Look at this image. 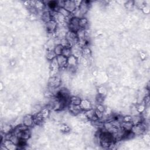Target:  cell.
Listing matches in <instances>:
<instances>
[{
	"label": "cell",
	"instance_id": "cell-26",
	"mask_svg": "<svg viewBox=\"0 0 150 150\" xmlns=\"http://www.w3.org/2000/svg\"><path fill=\"white\" fill-rule=\"evenodd\" d=\"M11 130H12L11 127L10 126H8V125L4 126L3 128V131L5 133V134H8V133H11Z\"/></svg>",
	"mask_w": 150,
	"mask_h": 150
},
{
	"label": "cell",
	"instance_id": "cell-22",
	"mask_svg": "<svg viewBox=\"0 0 150 150\" xmlns=\"http://www.w3.org/2000/svg\"><path fill=\"white\" fill-rule=\"evenodd\" d=\"M58 12L65 18L69 17L70 16V15L71 14V13H70L69 11H67L66 9H65L64 8H59Z\"/></svg>",
	"mask_w": 150,
	"mask_h": 150
},
{
	"label": "cell",
	"instance_id": "cell-13",
	"mask_svg": "<svg viewBox=\"0 0 150 150\" xmlns=\"http://www.w3.org/2000/svg\"><path fill=\"white\" fill-rule=\"evenodd\" d=\"M133 126V124L131 122L122 121L120 123L121 128L125 131H131Z\"/></svg>",
	"mask_w": 150,
	"mask_h": 150
},
{
	"label": "cell",
	"instance_id": "cell-6",
	"mask_svg": "<svg viewBox=\"0 0 150 150\" xmlns=\"http://www.w3.org/2000/svg\"><path fill=\"white\" fill-rule=\"evenodd\" d=\"M58 64L59 65V67H63L66 66H67V58L65 56H64L62 55H58L56 58Z\"/></svg>",
	"mask_w": 150,
	"mask_h": 150
},
{
	"label": "cell",
	"instance_id": "cell-21",
	"mask_svg": "<svg viewBox=\"0 0 150 150\" xmlns=\"http://www.w3.org/2000/svg\"><path fill=\"white\" fill-rule=\"evenodd\" d=\"M82 100L77 98V97H72L70 99V104H72L73 105H79L81 104Z\"/></svg>",
	"mask_w": 150,
	"mask_h": 150
},
{
	"label": "cell",
	"instance_id": "cell-15",
	"mask_svg": "<svg viewBox=\"0 0 150 150\" xmlns=\"http://www.w3.org/2000/svg\"><path fill=\"white\" fill-rule=\"evenodd\" d=\"M77 65V58L73 55H71L67 58V64L68 66L70 68H75Z\"/></svg>",
	"mask_w": 150,
	"mask_h": 150
},
{
	"label": "cell",
	"instance_id": "cell-1",
	"mask_svg": "<svg viewBox=\"0 0 150 150\" xmlns=\"http://www.w3.org/2000/svg\"><path fill=\"white\" fill-rule=\"evenodd\" d=\"M66 39L69 42L70 47H73L76 45L78 42V39L77 37L76 32L73 31H69L66 34Z\"/></svg>",
	"mask_w": 150,
	"mask_h": 150
},
{
	"label": "cell",
	"instance_id": "cell-4",
	"mask_svg": "<svg viewBox=\"0 0 150 150\" xmlns=\"http://www.w3.org/2000/svg\"><path fill=\"white\" fill-rule=\"evenodd\" d=\"M46 26L47 31L49 33L54 32L57 28V22L55 20H52L46 23Z\"/></svg>",
	"mask_w": 150,
	"mask_h": 150
},
{
	"label": "cell",
	"instance_id": "cell-17",
	"mask_svg": "<svg viewBox=\"0 0 150 150\" xmlns=\"http://www.w3.org/2000/svg\"><path fill=\"white\" fill-rule=\"evenodd\" d=\"M52 14L49 11H45L44 12L42 15V19L43 21H45L46 23L52 20Z\"/></svg>",
	"mask_w": 150,
	"mask_h": 150
},
{
	"label": "cell",
	"instance_id": "cell-11",
	"mask_svg": "<svg viewBox=\"0 0 150 150\" xmlns=\"http://www.w3.org/2000/svg\"><path fill=\"white\" fill-rule=\"evenodd\" d=\"M80 106L82 110H84V111H87L89 110H90L92 109V107L90 102L87 99L82 100Z\"/></svg>",
	"mask_w": 150,
	"mask_h": 150
},
{
	"label": "cell",
	"instance_id": "cell-29",
	"mask_svg": "<svg viewBox=\"0 0 150 150\" xmlns=\"http://www.w3.org/2000/svg\"><path fill=\"white\" fill-rule=\"evenodd\" d=\"M97 110H98L99 111L102 112V113H104L105 111V108L104 107L103 105H102V104H99L98 106H97Z\"/></svg>",
	"mask_w": 150,
	"mask_h": 150
},
{
	"label": "cell",
	"instance_id": "cell-14",
	"mask_svg": "<svg viewBox=\"0 0 150 150\" xmlns=\"http://www.w3.org/2000/svg\"><path fill=\"white\" fill-rule=\"evenodd\" d=\"M49 86L51 87L56 88L59 86L60 84V79L58 77H52V78L50 79L49 82Z\"/></svg>",
	"mask_w": 150,
	"mask_h": 150
},
{
	"label": "cell",
	"instance_id": "cell-20",
	"mask_svg": "<svg viewBox=\"0 0 150 150\" xmlns=\"http://www.w3.org/2000/svg\"><path fill=\"white\" fill-rule=\"evenodd\" d=\"M72 49L70 48H64L62 55L68 58L72 55Z\"/></svg>",
	"mask_w": 150,
	"mask_h": 150
},
{
	"label": "cell",
	"instance_id": "cell-5",
	"mask_svg": "<svg viewBox=\"0 0 150 150\" xmlns=\"http://www.w3.org/2000/svg\"><path fill=\"white\" fill-rule=\"evenodd\" d=\"M64 8L66 9V10L67 11H69L70 13H72L75 11L76 8V5H75V1H65Z\"/></svg>",
	"mask_w": 150,
	"mask_h": 150
},
{
	"label": "cell",
	"instance_id": "cell-30",
	"mask_svg": "<svg viewBox=\"0 0 150 150\" xmlns=\"http://www.w3.org/2000/svg\"><path fill=\"white\" fill-rule=\"evenodd\" d=\"M122 121H127V122H131V116H126L123 118Z\"/></svg>",
	"mask_w": 150,
	"mask_h": 150
},
{
	"label": "cell",
	"instance_id": "cell-10",
	"mask_svg": "<svg viewBox=\"0 0 150 150\" xmlns=\"http://www.w3.org/2000/svg\"><path fill=\"white\" fill-rule=\"evenodd\" d=\"M69 108L70 111L72 113L75 114V115H78V114H79L82 111V110L80 106V105H73L72 104H70L69 105Z\"/></svg>",
	"mask_w": 150,
	"mask_h": 150
},
{
	"label": "cell",
	"instance_id": "cell-8",
	"mask_svg": "<svg viewBox=\"0 0 150 150\" xmlns=\"http://www.w3.org/2000/svg\"><path fill=\"white\" fill-rule=\"evenodd\" d=\"M34 123L33 116L31 115H26L23 119V124L26 127H31Z\"/></svg>",
	"mask_w": 150,
	"mask_h": 150
},
{
	"label": "cell",
	"instance_id": "cell-25",
	"mask_svg": "<svg viewBox=\"0 0 150 150\" xmlns=\"http://www.w3.org/2000/svg\"><path fill=\"white\" fill-rule=\"evenodd\" d=\"M41 114L44 119H46L47 117H48L49 114V110L48 108H43L41 111Z\"/></svg>",
	"mask_w": 150,
	"mask_h": 150
},
{
	"label": "cell",
	"instance_id": "cell-24",
	"mask_svg": "<svg viewBox=\"0 0 150 150\" xmlns=\"http://www.w3.org/2000/svg\"><path fill=\"white\" fill-rule=\"evenodd\" d=\"M56 55L55 54V53L54 51H52V50H50L48 52L47 54V58L48 60H54L55 58H56Z\"/></svg>",
	"mask_w": 150,
	"mask_h": 150
},
{
	"label": "cell",
	"instance_id": "cell-31",
	"mask_svg": "<svg viewBox=\"0 0 150 150\" xmlns=\"http://www.w3.org/2000/svg\"><path fill=\"white\" fill-rule=\"evenodd\" d=\"M61 130H62L63 131L67 132V131H69L70 128H69V127H68V126H66V125H64V127H62V128H61Z\"/></svg>",
	"mask_w": 150,
	"mask_h": 150
},
{
	"label": "cell",
	"instance_id": "cell-12",
	"mask_svg": "<svg viewBox=\"0 0 150 150\" xmlns=\"http://www.w3.org/2000/svg\"><path fill=\"white\" fill-rule=\"evenodd\" d=\"M85 114L87 119L91 120L93 122L99 120V119L98 118V117L96 116V114H95V111L93 110L92 109L87 110V111H86Z\"/></svg>",
	"mask_w": 150,
	"mask_h": 150
},
{
	"label": "cell",
	"instance_id": "cell-23",
	"mask_svg": "<svg viewBox=\"0 0 150 150\" xmlns=\"http://www.w3.org/2000/svg\"><path fill=\"white\" fill-rule=\"evenodd\" d=\"M63 49H64V47L62 46L60 44H59V45H57L55 47V48H54V52L55 53V54L56 55V56L62 55Z\"/></svg>",
	"mask_w": 150,
	"mask_h": 150
},
{
	"label": "cell",
	"instance_id": "cell-28",
	"mask_svg": "<svg viewBox=\"0 0 150 150\" xmlns=\"http://www.w3.org/2000/svg\"><path fill=\"white\" fill-rule=\"evenodd\" d=\"M94 111H95L96 115L97 117H98L99 120V119H102L103 118V113L99 111L98 110H97V109L96 110H94Z\"/></svg>",
	"mask_w": 150,
	"mask_h": 150
},
{
	"label": "cell",
	"instance_id": "cell-7",
	"mask_svg": "<svg viewBox=\"0 0 150 150\" xmlns=\"http://www.w3.org/2000/svg\"><path fill=\"white\" fill-rule=\"evenodd\" d=\"M16 135H17V136L18 137V138L20 139L27 140L30 137L31 133H30L29 130L28 129H27V130H25L18 132V133Z\"/></svg>",
	"mask_w": 150,
	"mask_h": 150
},
{
	"label": "cell",
	"instance_id": "cell-3",
	"mask_svg": "<svg viewBox=\"0 0 150 150\" xmlns=\"http://www.w3.org/2000/svg\"><path fill=\"white\" fill-rule=\"evenodd\" d=\"M145 131V128L143 124H135L133 125V127L131 131L133 133L135 136H140L143 134L144 131Z\"/></svg>",
	"mask_w": 150,
	"mask_h": 150
},
{
	"label": "cell",
	"instance_id": "cell-16",
	"mask_svg": "<svg viewBox=\"0 0 150 150\" xmlns=\"http://www.w3.org/2000/svg\"><path fill=\"white\" fill-rule=\"evenodd\" d=\"M77 37L78 39V42H82L84 41L85 39V35H86V31L85 29H79L76 32Z\"/></svg>",
	"mask_w": 150,
	"mask_h": 150
},
{
	"label": "cell",
	"instance_id": "cell-2",
	"mask_svg": "<svg viewBox=\"0 0 150 150\" xmlns=\"http://www.w3.org/2000/svg\"><path fill=\"white\" fill-rule=\"evenodd\" d=\"M79 20L80 19L75 16L70 20L69 23V28H70V31L76 32L79 29H81L79 25Z\"/></svg>",
	"mask_w": 150,
	"mask_h": 150
},
{
	"label": "cell",
	"instance_id": "cell-19",
	"mask_svg": "<svg viewBox=\"0 0 150 150\" xmlns=\"http://www.w3.org/2000/svg\"><path fill=\"white\" fill-rule=\"evenodd\" d=\"M79 25L81 29H85L88 25V21L86 18H80V20H79Z\"/></svg>",
	"mask_w": 150,
	"mask_h": 150
},
{
	"label": "cell",
	"instance_id": "cell-27",
	"mask_svg": "<svg viewBox=\"0 0 150 150\" xmlns=\"http://www.w3.org/2000/svg\"><path fill=\"white\" fill-rule=\"evenodd\" d=\"M48 6L50 9H55L58 6V3L55 1H50L49 3Z\"/></svg>",
	"mask_w": 150,
	"mask_h": 150
},
{
	"label": "cell",
	"instance_id": "cell-18",
	"mask_svg": "<svg viewBox=\"0 0 150 150\" xmlns=\"http://www.w3.org/2000/svg\"><path fill=\"white\" fill-rule=\"evenodd\" d=\"M88 9H89V4H87V2H82L79 6V10L82 14H86L88 11Z\"/></svg>",
	"mask_w": 150,
	"mask_h": 150
},
{
	"label": "cell",
	"instance_id": "cell-9",
	"mask_svg": "<svg viewBox=\"0 0 150 150\" xmlns=\"http://www.w3.org/2000/svg\"><path fill=\"white\" fill-rule=\"evenodd\" d=\"M3 145L7 148V149H9V150H15L18 148L17 147L18 145L14 144L10 140H4Z\"/></svg>",
	"mask_w": 150,
	"mask_h": 150
}]
</instances>
